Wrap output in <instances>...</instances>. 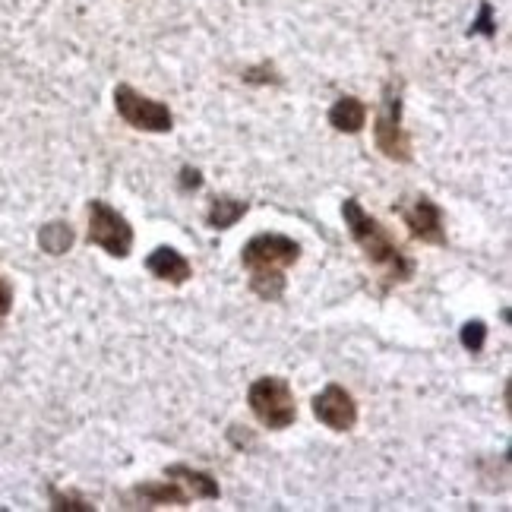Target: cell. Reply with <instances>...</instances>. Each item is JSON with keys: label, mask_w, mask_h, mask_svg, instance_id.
Listing matches in <instances>:
<instances>
[{"label": "cell", "mask_w": 512, "mask_h": 512, "mask_svg": "<svg viewBox=\"0 0 512 512\" xmlns=\"http://www.w3.org/2000/svg\"><path fill=\"white\" fill-rule=\"evenodd\" d=\"M342 219L351 231L354 244L364 250V256L373 266H383L392 282H411L418 263L411 260V253L392 238V234L373 219V215L364 212V206L354 200V196H348V200L342 203Z\"/></svg>", "instance_id": "6da1fadb"}, {"label": "cell", "mask_w": 512, "mask_h": 512, "mask_svg": "<svg viewBox=\"0 0 512 512\" xmlns=\"http://www.w3.org/2000/svg\"><path fill=\"white\" fill-rule=\"evenodd\" d=\"M247 405L253 411V418L266 430H285L298 421V405H294V392L285 377L253 380L247 392Z\"/></svg>", "instance_id": "7a4b0ae2"}, {"label": "cell", "mask_w": 512, "mask_h": 512, "mask_svg": "<svg viewBox=\"0 0 512 512\" xmlns=\"http://www.w3.org/2000/svg\"><path fill=\"white\" fill-rule=\"evenodd\" d=\"M89 244L102 247L108 256L127 260L133 250V228L121 212L111 209L105 200L89 203Z\"/></svg>", "instance_id": "3957f363"}, {"label": "cell", "mask_w": 512, "mask_h": 512, "mask_svg": "<svg viewBox=\"0 0 512 512\" xmlns=\"http://www.w3.org/2000/svg\"><path fill=\"white\" fill-rule=\"evenodd\" d=\"M114 108L133 130H143V133H171L174 130V114L168 111V105L140 95L133 86L114 89Z\"/></svg>", "instance_id": "277c9868"}, {"label": "cell", "mask_w": 512, "mask_h": 512, "mask_svg": "<svg viewBox=\"0 0 512 512\" xmlns=\"http://www.w3.org/2000/svg\"><path fill=\"white\" fill-rule=\"evenodd\" d=\"M301 260V244L285 238V234H256L253 241L244 244L241 263L244 269L253 272H285Z\"/></svg>", "instance_id": "5b68a950"}, {"label": "cell", "mask_w": 512, "mask_h": 512, "mask_svg": "<svg viewBox=\"0 0 512 512\" xmlns=\"http://www.w3.org/2000/svg\"><path fill=\"white\" fill-rule=\"evenodd\" d=\"M373 136H377V149L386 155L389 162H399V165L411 162V140L402 127V98L392 86L383 89V108L377 114Z\"/></svg>", "instance_id": "8992f818"}, {"label": "cell", "mask_w": 512, "mask_h": 512, "mask_svg": "<svg viewBox=\"0 0 512 512\" xmlns=\"http://www.w3.org/2000/svg\"><path fill=\"white\" fill-rule=\"evenodd\" d=\"M313 415H317L320 424H326L329 430L336 433H348L358 424V402L354 396L339 386V383H329L317 399H313Z\"/></svg>", "instance_id": "52a82bcc"}, {"label": "cell", "mask_w": 512, "mask_h": 512, "mask_svg": "<svg viewBox=\"0 0 512 512\" xmlns=\"http://www.w3.org/2000/svg\"><path fill=\"white\" fill-rule=\"evenodd\" d=\"M405 225L411 231V238H418L433 247H446V228H443V209L430 200L427 193H421L415 206L405 209Z\"/></svg>", "instance_id": "ba28073f"}, {"label": "cell", "mask_w": 512, "mask_h": 512, "mask_svg": "<svg viewBox=\"0 0 512 512\" xmlns=\"http://www.w3.org/2000/svg\"><path fill=\"white\" fill-rule=\"evenodd\" d=\"M146 269L155 275V279L171 282V285H184L190 275H193L190 260H187L184 253H177L174 247H155L146 256Z\"/></svg>", "instance_id": "9c48e42d"}, {"label": "cell", "mask_w": 512, "mask_h": 512, "mask_svg": "<svg viewBox=\"0 0 512 512\" xmlns=\"http://www.w3.org/2000/svg\"><path fill=\"white\" fill-rule=\"evenodd\" d=\"M133 500L143 503L146 509H155V506H187L190 494L177 484V481H149V484H140L133 490Z\"/></svg>", "instance_id": "30bf717a"}, {"label": "cell", "mask_w": 512, "mask_h": 512, "mask_svg": "<svg viewBox=\"0 0 512 512\" xmlns=\"http://www.w3.org/2000/svg\"><path fill=\"white\" fill-rule=\"evenodd\" d=\"M168 478L184 484L187 494L196 497V500H219V481H215L212 475H206V471H196V468H187V465H171L168 468Z\"/></svg>", "instance_id": "8fae6325"}, {"label": "cell", "mask_w": 512, "mask_h": 512, "mask_svg": "<svg viewBox=\"0 0 512 512\" xmlns=\"http://www.w3.org/2000/svg\"><path fill=\"white\" fill-rule=\"evenodd\" d=\"M329 124L339 133H361L367 124V105L354 95H342L339 102L329 108Z\"/></svg>", "instance_id": "7c38bea8"}, {"label": "cell", "mask_w": 512, "mask_h": 512, "mask_svg": "<svg viewBox=\"0 0 512 512\" xmlns=\"http://www.w3.org/2000/svg\"><path fill=\"white\" fill-rule=\"evenodd\" d=\"M247 203L244 200H234V196H215V200L209 203L206 209V225L212 231H228L238 225L244 215H247Z\"/></svg>", "instance_id": "4fadbf2b"}, {"label": "cell", "mask_w": 512, "mask_h": 512, "mask_svg": "<svg viewBox=\"0 0 512 512\" xmlns=\"http://www.w3.org/2000/svg\"><path fill=\"white\" fill-rule=\"evenodd\" d=\"M76 241V234L70 228V222H48L42 231H38V247L51 256H64Z\"/></svg>", "instance_id": "5bb4252c"}, {"label": "cell", "mask_w": 512, "mask_h": 512, "mask_svg": "<svg viewBox=\"0 0 512 512\" xmlns=\"http://www.w3.org/2000/svg\"><path fill=\"white\" fill-rule=\"evenodd\" d=\"M250 288H253L256 298H263V301H282L285 272H253L250 275Z\"/></svg>", "instance_id": "9a60e30c"}, {"label": "cell", "mask_w": 512, "mask_h": 512, "mask_svg": "<svg viewBox=\"0 0 512 512\" xmlns=\"http://www.w3.org/2000/svg\"><path fill=\"white\" fill-rule=\"evenodd\" d=\"M462 348L465 351H471V354H478L481 348H484V342H487V326L481 323V320H468L465 326H462Z\"/></svg>", "instance_id": "2e32d148"}, {"label": "cell", "mask_w": 512, "mask_h": 512, "mask_svg": "<svg viewBox=\"0 0 512 512\" xmlns=\"http://www.w3.org/2000/svg\"><path fill=\"white\" fill-rule=\"evenodd\" d=\"M51 506L61 509V512H92L95 509L92 503H86L80 497H67V494H61V490H51Z\"/></svg>", "instance_id": "e0dca14e"}, {"label": "cell", "mask_w": 512, "mask_h": 512, "mask_svg": "<svg viewBox=\"0 0 512 512\" xmlns=\"http://www.w3.org/2000/svg\"><path fill=\"white\" fill-rule=\"evenodd\" d=\"M244 83H253V86H263V83H279V76H275L272 67H256V70H247L244 73Z\"/></svg>", "instance_id": "ac0fdd59"}, {"label": "cell", "mask_w": 512, "mask_h": 512, "mask_svg": "<svg viewBox=\"0 0 512 512\" xmlns=\"http://www.w3.org/2000/svg\"><path fill=\"white\" fill-rule=\"evenodd\" d=\"M13 310V285L0 275V323L7 320V313Z\"/></svg>", "instance_id": "d6986e66"}, {"label": "cell", "mask_w": 512, "mask_h": 512, "mask_svg": "<svg viewBox=\"0 0 512 512\" xmlns=\"http://www.w3.org/2000/svg\"><path fill=\"white\" fill-rule=\"evenodd\" d=\"M203 187V174L196 168H181V190H200Z\"/></svg>", "instance_id": "ffe728a7"}, {"label": "cell", "mask_w": 512, "mask_h": 512, "mask_svg": "<svg viewBox=\"0 0 512 512\" xmlns=\"http://www.w3.org/2000/svg\"><path fill=\"white\" fill-rule=\"evenodd\" d=\"M478 32H484V35H494V26H490V4H484V7H481Z\"/></svg>", "instance_id": "44dd1931"}]
</instances>
